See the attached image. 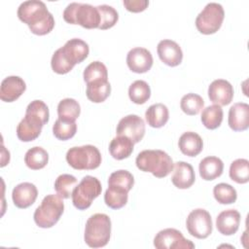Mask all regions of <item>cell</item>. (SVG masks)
I'll return each instance as SVG.
<instances>
[{
  "instance_id": "6da1fadb",
  "label": "cell",
  "mask_w": 249,
  "mask_h": 249,
  "mask_svg": "<svg viewBox=\"0 0 249 249\" xmlns=\"http://www.w3.org/2000/svg\"><path fill=\"white\" fill-rule=\"evenodd\" d=\"M17 14L18 18L28 25L33 34L46 35L54 27L53 16L42 1H24L18 6Z\"/></svg>"
},
{
  "instance_id": "7a4b0ae2",
  "label": "cell",
  "mask_w": 249,
  "mask_h": 249,
  "mask_svg": "<svg viewBox=\"0 0 249 249\" xmlns=\"http://www.w3.org/2000/svg\"><path fill=\"white\" fill-rule=\"evenodd\" d=\"M138 169L151 172L157 178L166 177L173 169L172 159L161 150H144L140 152L135 160Z\"/></svg>"
},
{
  "instance_id": "3957f363",
  "label": "cell",
  "mask_w": 249,
  "mask_h": 249,
  "mask_svg": "<svg viewBox=\"0 0 249 249\" xmlns=\"http://www.w3.org/2000/svg\"><path fill=\"white\" fill-rule=\"evenodd\" d=\"M111 236V220L108 215L96 213L91 215L85 227L84 239L91 248H100L107 245Z\"/></svg>"
},
{
  "instance_id": "277c9868",
  "label": "cell",
  "mask_w": 249,
  "mask_h": 249,
  "mask_svg": "<svg viewBox=\"0 0 249 249\" xmlns=\"http://www.w3.org/2000/svg\"><path fill=\"white\" fill-rule=\"evenodd\" d=\"M63 18L70 24H79L84 28H98L100 16L96 7L90 4L73 2L67 5L63 11Z\"/></svg>"
},
{
  "instance_id": "5b68a950",
  "label": "cell",
  "mask_w": 249,
  "mask_h": 249,
  "mask_svg": "<svg viewBox=\"0 0 249 249\" xmlns=\"http://www.w3.org/2000/svg\"><path fill=\"white\" fill-rule=\"evenodd\" d=\"M63 211L64 203L62 197L58 195H48L35 209L34 222L40 228H52L58 222Z\"/></svg>"
},
{
  "instance_id": "8992f818",
  "label": "cell",
  "mask_w": 249,
  "mask_h": 249,
  "mask_svg": "<svg viewBox=\"0 0 249 249\" xmlns=\"http://www.w3.org/2000/svg\"><path fill=\"white\" fill-rule=\"evenodd\" d=\"M101 154L93 145L72 147L66 153L68 164L77 170H92L101 163Z\"/></svg>"
},
{
  "instance_id": "52a82bcc",
  "label": "cell",
  "mask_w": 249,
  "mask_h": 249,
  "mask_svg": "<svg viewBox=\"0 0 249 249\" xmlns=\"http://www.w3.org/2000/svg\"><path fill=\"white\" fill-rule=\"evenodd\" d=\"M101 183L96 177L90 175L83 177L72 192L73 205L79 210L88 209L91 205L92 200L101 194Z\"/></svg>"
},
{
  "instance_id": "ba28073f",
  "label": "cell",
  "mask_w": 249,
  "mask_h": 249,
  "mask_svg": "<svg viewBox=\"0 0 249 249\" xmlns=\"http://www.w3.org/2000/svg\"><path fill=\"white\" fill-rule=\"evenodd\" d=\"M225 12L221 4L210 2L197 15L196 18V26L197 30L205 35L217 32L224 20Z\"/></svg>"
},
{
  "instance_id": "9c48e42d",
  "label": "cell",
  "mask_w": 249,
  "mask_h": 249,
  "mask_svg": "<svg viewBox=\"0 0 249 249\" xmlns=\"http://www.w3.org/2000/svg\"><path fill=\"white\" fill-rule=\"evenodd\" d=\"M212 219L209 212L202 208H196L190 212L186 220L189 233L198 239L208 237L212 232Z\"/></svg>"
},
{
  "instance_id": "30bf717a",
  "label": "cell",
  "mask_w": 249,
  "mask_h": 249,
  "mask_svg": "<svg viewBox=\"0 0 249 249\" xmlns=\"http://www.w3.org/2000/svg\"><path fill=\"white\" fill-rule=\"evenodd\" d=\"M154 246L158 249H193L195 244L184 237L176 229L168 228L160 231L154 238Z\"/></svg>"
},
{
  "instance_id": "8fae6325",
  "label": "cell",
  "mask_w": 249,
  "mask_h": 249,
  "mask_svg": "<svg viewBox=\"0 0 249 249\" xmlns=\"http://www.w3.org/2000/svg\"><path fill=\"white\" fill-rule=\"evenodd\" d=\"M116 133L117 135L128 137L133 143H138L144 137L145 123L137 115H127L120 120Z\"/></svg>"
},
{
  "instance_id": "7c38bea8",
  "label": "cell",
  "mask_w": 249,
  "mask_h": 249,
  "mask_svg": "<svg viewBox=\"0 0 249 249\" xmlns=\"http://www.w3.org/2000/svg\"><path fill=\"white\" fill-rule=\"evenodd\" d=\"M126 64L134 73H146L153 65L152 53L145 48H133L127 53Z\"/></svg>"
},
{
  "instance_id": "4fadbf2b",
  "label": "cell",
  "mask_w": 249,
  "mask_h": 249,
  "mask_svg": "<svg viewBox=\"0 0 249 249\" xmlns=\"http://www.w3.org/2000/svg\"><path fill=\"white\" fill-rule=\"evenodd\" d=\"M44 123L34 115L25 113L24 118L17 126V136L22 142L35 140L42 131Z\"/></svg>"
},
{
  "instance_id": "5bb4252c",
  "label": "cell",
  "mask_w": 249,
  "mask_h": 249,
  "mask_svg": "<svg viewBox=\"0 0 249 249\" xmlns=\"http://www.w3.org/2000/svg\"><path fill=\"white\" fill-rule=\"evenodd\" d=\"M65 59L74 67L75 64L84 61L89 53V45L79 38L68 40L63 47L59 48Z\"/></svg>"
},
{
  "instance_id": "9a60e30c",
  "label": "cell",
  "mask_w": 249,
  "mask_h": 249,
  "mask_svg": "<svg viewBox=\"0 0 249 249\" xmlns=\"http://www.w3.org/2000/svg\"><path fill=\"white\" fill-rule=\"evenodd\" d=\"M208 97L214 104L226 106L232 100L233 88L227 80H214L208 87Z\"/></svg>"
},
{
  "instance_id": "2e32d148",
  "label": "cell",
  "mask_w": 249,
  "mask_h": 249,
  "mask_svg": "<svg viewBox=\"0 0 249 249\" xmlns=\"http://www.w3.org/2000/svg\"><path fill=\"white\" fill-rule=\"evenodd\" d=\"M157 52L160 59L168 66L174 67L182 62L183 52L175 41L169 39L160 41L157 47Z\"/></svg>"
},
{
  "instance_id": "e0dca14e",
  "label": "cell",
  "mask_w": 249,
  "mask_h": 249,
  "mask_svg": "<svg viewBox=\"0 0 249 249\" xmlns=\"http://www.w3.org/2000/svg\"><path fill=\"white\" fill-rule=\"evenodd\" d=\"M38 196V190L36 186L29 182H23L17 185L12 192V198L14 204L18 208H27L31 206Z\"/></svg>"
},
{
  "instance_id": "ac0fdd59",
  "label": "cell",
  "mask_w": 249,
  "mask_h": 249,
  "mask_svg": "<svg viewBox=\"0 0 249 249\" xmlns=\"http://www.w3.org/2000/svg\"><path fill=\"white\" fill-rule=\"evenodd\" d=\"M26 89L25 82L18 76H8L0 88V98L5 102L16 101Z\"/></svg>"
},
{
  "instance_id": "d6986e66",
  "label": "cell",
  "mask_w": 249,
  "mask_h": 249,
  "mask_svg": "<svg viewBox=\"0 0 249 249\" xmlns=\"http://www.w3.org/2000/svg\"><path fill=\"white\" fill-rule=\"evenodd\" d=\"M228 123L234 131L246 130L249 126V105L244 102L234 103L229 110Z\"/></svg>"
},
{
  "instance_id": "ffe728a7",
  "label": "cell",
  "mask_w": 249,
  "mask_h": 249,
  "mask_svg": "<svg viewBox=\"0 0 249 249\" xmlns=\"http://www.w3.org/2000/svg\"><path fill=\"white\" fill-rule=\"evenodd\" d=\"M172 184L178 189H189L196 180V174L193 166L186 161H177L173 165Z\"/></svg>"
},
{
  "instance_id": "44dd1931",
  "label": "cell",
  "mask_w": 249,
  "mask_h": 249,
  "mask_svg": "<svg viewBox=\"0 0 249 249\" xmlns=\"http://www.w3.org/2000/svg\"><path fill=\"white\" fill-rule=\"evenodd\" d=\"M240 224V213L235 209L222 211L216 218V228L223 235L234 234Z\"/></svg>"
},
{
  "instance_id": "7402d4cb",
  "label": "cell",
  "mask_w": 249,
  "mask_h": 249,
  "mask_svg": "<svg viewBox=\"0 0 249 249\" xmlns=\"http://www.w3.org/2000/svg\"><path fill=\"white\" fill-rule=\"evenodd\" d=\"M178 146L184 155L188 157H196L202 151L203 141L197 133L187 131L180 136Z\"/></svg>"
},
{
  "instance_id": "603a6c76",
  "label": "cell",
  "mask_w": 249,
  "mask_h": 249,
  "mask_svg": "<svg viewBox=\"0 0 249 249\" xmlns=\"http://www.w3.org/2000/svg\"><path fill=\"white\" fill-rule=\"evenodd\" d=\"M223 169L224 163L222 160L213 156L202 159L198 165L199 175L206 181H212L220 177L223 173Z\"/></svg>"
},
{
  "instance_id": "cb8c5ba5",
  "label": "cell",
  "mask_w": 249,
  "mask_h": 249,
  "mask_svg": "<svg viewBox=\"0 0 249 249\" xmlns=\"http://www.w3.org/2000/svg\"><path fill=\"white\" fill-rule=\"evenodd\" d=\"M134 143L126 136L117 135L109 144L110 155L115 160H124L128 158L133 152Z\"/></svg>"
},
{
  "instance_id": "d4e9b609",
  "label": "cell",
  "mask_w": 249,
  "mask_h": 249,
  "mask_svg": "<svg viewBox=\"0 0 249 249\" xmlns=\"http://www.w3.org/2000/svg\"><path fill=\"white\" fill-rule=\"evenodd\" d=\"M111 93V85L108 80L93 81L87 84V97L94 103H101Z\"/></svg>"
},
{
  "instance_id": "484cf974",
  "label": "cell",
  "mask_w": 249,
  "mask_h": 249,
  "mask_svg": "<svg viewBox=\"0 0 249 249\" xmlns=\"http://www.w3.org/2000/svg\"><path fill=\"white\" fill-rule=\"evenodd\" d=\"M145 118L150 126L160 128L163 126L169 119L168 108L162 103L153 104L146 110Z\"/></svg>"
},
{
  "instance_id": "4316f807",
  "label": "cell",
  "mask_w": 249,
  "mask_h": 249,
  "mask_svg": "<svg viewBox=\"0 0 249 249\" xmlns=\"http://www.w3.org/2000/svg\"><path fill=\"white\" fill-rule=\"evenodd\" d=\"M128 199V191L114 185H108V189L104 195V201L107 206L112 209H120L124 207Z\"/></svg>"
},
{
  "instance_id": "83f0119b",
  "label": "cell",
  "mask_w": 249,
  "mask_h": 249,
  "mask_svg": "<svg viewBox=\"0 0 249 249\" xmlns=\"http://www.w3.org/2000/svg\"><path fill=\"white\" fill-rule=\"evenodd\" d=\"M49 161V154L42 147L35 146L29 149L24 156L26 166L32 170L44 168Z\"/></svg>"
},
{
  "instance_id": "f1b7e54d",
  "label": "cell",
  "mask_w": 249,
  "mask_h": 249,
  "mask_svg": "<svg viewBox=\"0 0 249 249\" xmlns=\"http://www.w3.org/2000/svg\"><path fill=\"white\" fill-rule=\"evenodd\" d=\"M81 113V107L74 98H64L57 105L58 118L64 121L75 122Z\"/></svg>"
},
{
  "instance_id": "f546056e",
  "label": "cell",
  "mask_w": 249,
  "mask_h": 249,
  "mask_svg": "<svg viewBox=\"0 0 249 249\" xmlns=\"http://www.w3.org/2000/svg\"><path fill=\"white\" fill-rule=\"evenodd\" d=\"M223 115V109L220 105L213 104L207 106L201 113L202 124L208 129H216L222 124Z\"/></svg>"
},
{
  "instance_id": "4dcf8cb0",
  "label": "cell",
  "mask_w": 249,
  "mask_h": 249,
  "mask_svg": "<svg viewBox=\"0 0 249 249\" xmlns=\"http://www.w3.org/2000/svg\"><path fill=\"white\" fill-rule=\"evenodd\" d=\"M129 99L135 104H144L151 96V89L143 80L134 81L128 88Z\"/></svg>"
},
{
  "instance_id": "1f68e13d",
  "label": "cell",
  "mask_w": 249,
  "mask_h": 249,
  "mask_svg": "<svg viewBox=\"0 0 249 249\" xmlns=\"http://www.w3.org/2000/svg\"><path fill=\"white\" fill-rule=\"evenodd\" d=\"M230 177L238 184H245L249 181V161L246 159H237L231 163Z\"/></svg>"
},
{
  "instance_id": "d6a6232c",
  "label": "cell",
  "mask_w": 249,
  "mask_h": 249,
  "mask_svg": "<svg viewBox=\"0 0 249 249\" xmlns=\"http://www.w3.org/2000/svg\"><path fill=\"white\" fill-rule=\"evenodd\" d=\"M203 106L204 100L202 99V97L193 92L185 94L180 101V107L182 111L189 116L197 115L203 108Z\"/></svg>"
},
{
  "instance_id": "836d02e7",
  "label": "cell",
  "mask_w": 249,
  "mask_h": 249,
  "mask_svg": "<svg viewBox=\"0 0 249 249\" xmlns=\"http://www.w3.org/2000/svg\"><path fill=\"white\" fill-rule=\"evenodd\" d=\"M77 185V179L71 174H61L54 181V190L62 198H69L74 188Z\"/></svg>"
},
{
  "instance_id": "e575fe53",
  "label": "cell",
  "mask_w": 249,
  "mask_h": 249,
  "mask_svg": "<svg viewBox=\"0 0 249 249\" xmlns=\"http://www.w3.org/2000/svg\"><path fill=\"white\" fill-rule=\"evenodd\" d=\"M215 199L221 204H231L237 198L236 190L230 184L219 183L213 189Z\"/></svg>"
},
{
  "instance_id": "d590c367",
  "label": "cell",
  "mask_w": 249,
  "mask_h": 249,
  "mask_svg": "<svg viewBox=\"0 0 249 249\" xmlns=\"http://www.w3.org/2000/svg\"><path fill=\"white\" fill-rule=\"evenodd\" d=\"M77 131V124L75 122L64 121L61 119H57L53 126V135L62 141L68 140L72 138Z\"/></svg>"
},
{
  "instance_id": "8d00e7d4",
  "label": "cell",
  "mask_w": 249,
  "mask_h": 249,
  "mask_svg": "<svg viewBox=\"0 0 249 249\" xmlns=\"http://www.w3.org/2000/svg\"><path fill=\"white\" fill-rule=\"evenodd\" d=\"M83 77L87 84L93 81L108 80V71L104 63L101 61H93L85 68Z\"/></svg>"
},
{
  "instance_id": "74e56055",
  "label": "cell",
  "mask_w": 249,
  "mask_h": 249,
  "mask_svg": "<svg viewBox=\"0 0 249 249\" xmlns=\"http://www.w3.org/2000/svg\"><path fill=\"white\" fill-rule=\"evenodd\" d=\"M96 8L100 16V24L98 27L99 29L101 30L109 29L117 23L119 19V15H118V12L115 10V8L106 4L99 5Z\"/></svg>"
},
{
  "instance_id": "f35d334b",
  "label": "cell",
  "mask_w": 249,
  "mask_h": 249,
  "mask_svg": "<svg viewBox=\"0 0 249 249\" xmlns=\"http://www.w3.org/2000/svg\"><path fill=\"white\" fill-rule=\"evenodd\" d=\"M108 185L119 186L129 192L134 185V178L129 171L120 169L111 173L108 179Z\"/></svg>"
},
{
  "instance_id": "ab89813d",
  "label": "cell",
  "mask_w": 249,
  "mask_h": 249,
  "mask_svg": "<svg viewBox=\"0 0 249 249\" xmlns=\"http://www.w3.org/2000/svg\"><path fill=\"white\" fill-rule=\"evenodd\" d=\"M25 113L36 116L44 123V124H46L49 122V117H50L49 108H48L47 104L42 100L37 99V100L31 101L27 105Z\"/></svg>"
},
{
  "instance_id": "60d3db41",
  "label": "cell",
  "mask_w": 249,
  "mask_h": 249,
  "mask_svg": "<svg viewBox=\"0 0 249 249\" xmlns=\"http://www.w3.org/2000/svg\"><path fill=\"white\" fill-rule=\"evenodd\" d=\"M51 65H52V69L53 70V72H55L57 74H61V75L66 74L73 69V66L63 56L60 49H57L53 53V54L52 56V60H51Z\"/></svg>"
},
{
  "instance_id": "b9f144b4",
  "label": "cell",
  "mask_w": 249,
  "mask_h": 249,
  "mask_svg": "<svg viewBox=\"0 0 249 249\" xmlns=\"http://www.w3.org/2000/svg\"><path fill=\"white\" fill-rule=\"evenodd\" d=\"M124 8L132 13H139L144 11L148 5V0H124L123 2Z\"/></svg>"
}]
</instances>
